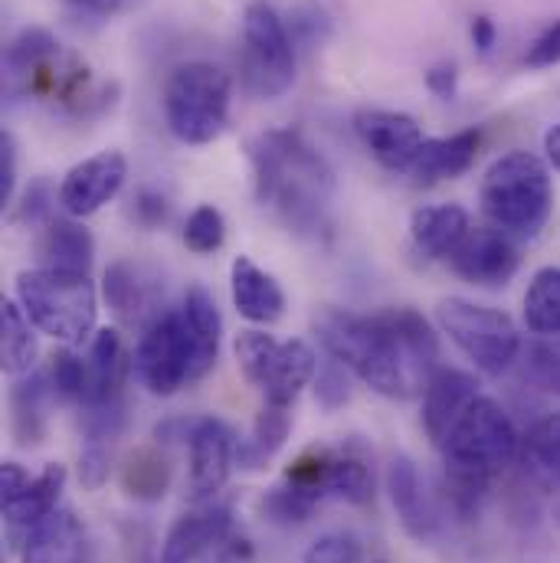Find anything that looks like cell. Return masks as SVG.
Returning a JSON list of instances; mask_svg holds the SVG:
<instances>
[{
  "label": "cell",
  "mask_w": 560,
  "mask_h": 563,
  "mask_svg": "<svg viewBox=\"0 0 560 563\" xmlns=\"http://www.w3.org/2000/svg\"><path fill=\"white\" fill-rule=\"evenodd\" d=\"M325 351L341 361L374 394L391 400L417 397L432 377L439 341L420 311L354 314L328 308L315 318Z\"/></svg>",
  "instance_id": "6da1fadb"
},
{
  "label": "cell",
  "mask_w": 560,
  "mask_h": 563,
  "mask_svg": "<svg viewBox=\"0 0 560 563\" xmlns=\"http://www.w3.org/2000/svg\"><path fill=\"white\" fill-rule=\"evenodd\" d=\"M250 164L256 200L263 207H273L301 236H318L328 230L334 170L301 132L270 129L256 135L250 141Z\"/></svg>",
  "instance_id": "7a4b0ae2"
},
{
  "label": "cell",
  "mask_w": 560,
  "mask_h": 563,
  "mask_svg": "<svg viewBox=\"0 0 560 563\" xmlns=\"http://www.w3.org/2000/svg\"><path fill=\"white\" fill-rule=\"evenodd\" d=\"M521 452V435L512 417L488 397H475L449 439L442 442L446 455V492L459 515L472 518L492 488V482L515 465Z\"/></svg>",
  "instance_id": "3957f363"
},
{
  "label": "cell",
  "mask_w": 560,
  "mask_h": 563,
  "mask_svg": "<svg viewBox=\"0 0 560 563\" xmlns=\"http://www.w3.org/2000/svg\"><path fill=\"white\" fill-rule=\"evenodd\" d=\"M479 207L492 227L512 236H538L554 210V184L548 164L531 151L502 154L482 177Z\"/></svg>",
  "instance_id": "277c9868"
},
{
  "label": "cell",
  "mask_w": 560,
  "mask_h": 563,
  "mask_svg": "<svg viewBox=\"0 0 560 563\" xmlns=\"http://www.w3.org/2000/svg\"><path fill=\"white\" fill-rule=\"evenodd\" d=\"M17 301L36 331L63 344H79L96 331L99 295L89 276L56 273L40 266L26 269L17 276Z\"/></svg>",
  "instance_id": "5b68a950"
},
{
  "label": "cell",
  "mask_w": 560,
  "mask_h": 563,
  "mask_svg": "<svg viewBox=\"0 0 560 563\" xmlns=\"http://www.w3.org/2000/svg\"><path fill=\"white\" fill-rule=\"evenodd\" d=\"M233 79L213 63L194 59L177 66L164 86V122L184 144H210L230 122Z\"/></svg>",
  "instance_id": "8992f818"
},
{
  "label": "cell",
  "mask_w": 560,
  "mask_h": 563,
  "mask_svg": "<svg viewBox=\"0 0 560 563\" xmlns=\"http://www.w3.org/2000/svg\"><path fill=\"white\" fill-rule=\"evenodd\" d=\"M240 79L243 89L263 102L282 99L295 82V40L266 0H253L243 10Z\"/></svg>",
  "instance_id": "52a82bcc"
},
{
  "label": "cell",
  "mask_w": 560,
  "mask_h": 563,
  "mask_svg": "<svg viewBox=\"0 0 560 563\" xmlns=\"http://www.w3.org/2000/svg\"><path fill=\"white\" fill-rule=\"evenodd\" d=\"M436 321L485 377H502L521 354V334L498 308L469 298H442L436 305Z\"/></svg>",
  "instance_id": "ba28073f"
},
{
  "label": "cell",
  "mask_w": 560,
  "mask_h": 563,
  "mask_svg": "<svg viewBox=\"0 0 560 563\" xmlns=\"http://www.w3.org/2000/svg\"><path fill=\"white\" fill-rule=\"evenodd\" d=\"M233 354H237L243 377L256 390H263L266 404H273V407H292L298 400V394L318 374L315 351L305 341H298V338L279 341L256 328L240 331Z\"/></svg>",
  "instance_id": "9c48e42d"
},
{
  "label": "cell",
  "mask_w": 560,
  "mask_h": 563,
  "mask_svg": "<svg viewBox=\"0 0 560 563\" xmlns=\"http://www.w3.org/2000/svg\"><path fill=\"white\" fill-rule=\"evenodd\" d=\"M250 558L253 548L233 528L230 508L213 501L177 518L161 548V563H246Z\"/></svg>",
  "instance_id": "30bf717a"
},
{
  "label": "cell",
  "mask_w": 560,
  "mask_h": 563,
  "mask_svg": "<svg viewBox=\"0 0 560 563\" xmlns=\"http://www.w3.org/2000/svg\"><path fill=\"white\" fill-rule=\"evenodd\" d=\"M132 374L141 387L154 397H174L190 380V341L184 331L180 308L161 311L151 324H144L139 347L132 354Z\"/></svg>",
  "instance_id": "8fae6325"
},
{
  "label": "cell",
  "mask_w": 560,
  "mask_h": 563,
  "mask_svg": "<svg viewBox=\"0 0 560 563\" xmlns=\"http://www.w3.org/2000/svg\"><path fill=\"white\" fill-rule=\"evenodd\" d=\"M187 445H190V498L197 505H207L230 482V472L237 465V435L223 420L204 417L190 422Z\"/></svg>",
  "instance_id": "7c38bea8"
},
{
  "label": "cell",
  "mask_w": 560,
  "mask_h": 563,
  "mask_svg": "<svg viewBox=\"0 0 560 563\" xmlns=\"http://www.w3.org/2000/svg\"><path fill=\"white\" fill-rule=\"evenodd\" d=\"M129 177V161L122 151H102L86 161H79L59 184V207L83 220L99 213L106 203H112Z\"/></svg>",
  "instance_id": "4fadbf2b"
},
{
  "label": "cell",
  "mask_w": 560,
  "mask_h": 563,
  "mask_svg": "<svg viewBox=\"0 0 560 563\" xmlns=\"http://www.w3.org/2000/svg\"><path fill=\"white\" fill-rule=\"evenodd\" d=\"M446 263L459 279L482 288H498L508 285L518 273L521 256L508 240V233H502L498 227H472Z\"/></svg>",
  "instance_id": "5bb4252c"
},
{
  "label": "cell",
  "mask_w": 560,
  "mask_h": 563,
  "mask_svg": "<svg viewBox=\"0 0 560 563\" xmlns=\"http://www.w3.org/2000/svg\"><path fill=\"white\" fill-rule=\"evenodd\" d=\"M354 132L371 157L387 170H414V161L422 147V132L414 115L387 112V109H364L354 115Z\"/></svg>",
  "instance_id": "9a60e30c"
},
{
  "label": "cell",
  "mask_w": 560,
  "mask_h": 563,
  "mask_svg": "<svg viewBox=\"0 0 560 563\" xmlns=\"http://www.w3.org/2000/svg\"><path fill=\"white\" fill-rule=\"evenodd\" d=\"M479 397V380L459 367H439L426 380L422 394V429L432 439V445L442 449L452 426L465 413V407Z\"/></svg>",
  "instance_id": "2e32d148"
},
{
  "label": "cell",
  "mask_w": 560,
  "mask_h": 563,
  "mask_svg": "<svg viewBox=\"0 0 560 563\" xmlns=\"http://www.w3.org/2000/svg\"><path fill=\"white\" fill-rule=\"evenodd\" d=\"M387 492H391V505H394L404 531L414 541L429 544L439 534V511H436V505L422 485L417 465L407 455H397L387 465Z\"/></svg>",
  "instance_id": "e0dca14e"
},
{
  "label": "cell",
  "mask_w": 560,
  "mask_h": 563,
  "mask_svg": "<svg viewBox=\"0 0 560 563\" xmlns=\"http://www.w3.org/2000/svg\"><path fill=\"white\" fill-rule=\"evenodd\" d=\"M89 554L86 525L69 508H56L23 538L20 563H89Z\"/></svg>",
  "instance_id": "ac0fdd59"
},
{
  "label": "cell",
  "mask_w": 560,
  "mask_h": 563,
  "mask_svg": "<svg viewBox=\"0 0 560 563\" xmlns=\"http://www.w3.org/2000/svg\"><path fill=\"white\" fill-rule=\"evenodd\" d=\"M184 331L190 341V380H204L220 357V338H223V318L213 301V295L204 285H190L180 301Z\"/></svg>",
  "instance_id": "d6986e66"
},
{
  "label": "cell",
  "mask_w": 560,
  "mask_h": 563,
  "mask_svg": "<svg viewBox=\"0 0 560 563\" xmlns=\"http://www.w3.org/2000/svg\"><path fill=\"white\" fill-rule=\"evenodd\" d=\"M89 390L79 407H106L125 400V384L132 374V357L116 328H102L89 344Z\"/></svg>",
  "instance_id": "ffe728a7"
},
{
  "label": "cell",
  "mask_w": 560,
  "mask_h": 563,
  "mask_svg": "<svg viewBox=\"0 0 560 563\" xmlns=\"http://www.w3.org/2000/svg\"><path fill=\"white\" fill-rule=\"evenodd\" d=\"M230 295L237 311L253 324H276L285 314V291L250 256H237L230 266Z\"/></svg>",
  "instance_id": "44dd1931"
},
{
  "label": "cell",
  "mask_w": 560,
  "mask_h": 563,
  "mask_svg": "<svg viewBox=\"0 0 560 563\" xmlns=\"http://www.w3.org/2000/svg\"><path fill=\"white\" fill-rule=\"evenodd\" d=\"M36 260H40V269L89 276L92 260H96V240L76 220H50L36 240Z\"/></svg>",
  "instance_id": "7402d4cb"
},
{
  "label": "cell",
  "mask_w": 560,
  "mask_h": 563,
  "mask_svg": "<svg viewBox=\"0 0 560 563\" xmlns=\"http://www.w3.org/2000/svg\"><path fill=\"white\" fill-rule=\"evenodd\" d=\"M56 400V390L50 384V374L30 371L17 377L10 390V429L20 445H40L46 439L50 404Z\"/></svg>",
  "instance_id": "603a6c76"
},
{
  "label": "cell",
  "mask_w": 560,
  "mask_h": 563,
  "mask_svg": "<svg viewBox=\"0 0 560 563\" xmlns=\"http://www.w3.org/2000/svg\"><path fill=\"white\" fill-rule=\"evenodd\" d=\"M469 230H472L469 213L459 203L422 207L410 220V240L422 260H449Z\"/></svg>",
  "instance_id": "cb8c5ba5"
},
{
  "label": "cell",
  "mask_w": 560,
  "mask_h": 563,
  "mask_svg": "<svg viewBox=\"0 0 560 563\" xmlns=\"http://www.w3.org/2000/svg\"><path fill=\"white\" fill-rule=\"evenodd\" d=\"M479 147H482V132L479 129H465V132H455V135H446V139H426L410 174L420 184L462 177L475 164Z\"/></svg>",
  "instance_id": "d4e9b609"
},
{
  "label": "cell",
  "mask_w": 560,
  "mask_h": 563,
  "mask_svg": "<svg viewBox=\"0 0 560 563\" xmlns=\"http://www.w3.org/2000/svg\"><path fill=\"white\" fill-rule=\"evenodd\" d=\"M63 485H66V468L59 465V462H53V465H46L30 485H26V492L20 495V498H13L10 505H3V521H7V528L17 534H30L43 518H50L53 511H56V501H59V495H63Z\"/></svg>",
  "instance_id": "484cf974"
},
{
  "label": "cell",
  "mask_w": 560,
  "mask_h": 563,
  "mask_svg": "<svg viewBox=\"0 0 560 563\" xmlns=\"http://www.w3.org/2000/svg\"><path fill=\"white\" fill-rule=\"evenodd\" d=\"M102 295H106L109 308H112L122 321H129V324L144 321V314H151V318L161 314V311H154L157 285H154V279H147L139 266H132V263H112V266L106 269Z\"/></svg>",
  "instance_id": "4316f807"
},
{
  "label": "cell",
  "mask_w": 560,
  "mask_h": 563,
  "mask_svg": "<svg viewBox=\"0 0 560 563\" xmlns=\"http://www.w3.org/2000/svg\"><path fill=\"white\" fill-rule=\"evenodd\" d=\"M36 354H40V344H36L33 321L26 318L20 301L7 298L0 305V364H3V374H10V377L30 374L36 364Z\"/></svg>",
  "instance_id": "83f0119b"
},
{
  "label": "cell",
  "mask_w": 560,
  "mask_h": 563,
  "mask_svg": "<svg viewBox=\"0 0 560 563\" xmlns=\"http://www.w3.org/2000/svg\"><path fill=\"white\" fill-rule=\"evenodd\" d=\"M321 478L325 495L348 501V505H367L374 498V475L371 465L354 452H334L321 449Z\"/></svg>",
  "instance_id": "f1b7e54d"
},
{
  "label": "cell",
  "mask_w": 560,
  "mask_h": 563,
  "mask_svg": "<svg viewBox=\"0 0 560 563\" xmlns=\"http://www.w3.org/2000/svg\"><path fill=\"white\" fill-rule=\"evenodd\" d=\"M171 475H174V465H171V455L161 449V442L141 445L129 455L122 468V488L135 501H161L171 488Z\"/></svg>",
  "instance_id": "f546056e"
},
{
  "label": "cell",
  "mask_w": 560,
  "mask_h": 563,
  "mask_svg": "<svg viewBox=\"0 0 560 563\" xmlns=\"http://www.w3.org/2000/svg\"><path fill=\"white\" fill-rule=\"evenodd\" d=\"M288 429H292V417H288V407H273L266 404L260 410V417L253 422L250 435L237 442V465L240 468H263L266 462L276 459L285 439H288Z\"/></svg>",
  "instance_id": "4dcf8cb0"
},
{
  "label": "cell",
  "mask_w": 560,
  "mask_h": 563,
  "mask_svg": "<svg viewBox=\"0 0 560 563\" xmlns=\"http://www.w3.org/2000/svg\"><path fill=\"white\" fill-rule=\"evenodd\" d=\"M525 324L538 338L560 334V269H541L525 291Z\"/></svg>",
  "instance_id": "1f68e13d"
},
{
  "label": "cell",
  "mask_w": 560,
  "mask_h": 563,
  "mask_svg": "<svg viewBox=\"0 0 560 563\" xmlns=\"http://www.w3.org/2000/svg\"><path fill=\"white\" fill-rule=\"evenodd\" d=\"M325 498L318 492H311L308 485H298L292 478H282L276 488H270L260 501L263 515L273 521V525H282V528H292V525H305L315 508L321 505Z\"/></svg>",
  "instance_id": "d6a6232c"
},
{
  "label": "cell",
  "mask_w": 560,
  "mask_h": 563,
  "mask_svg": "<svg viewBox=\"0 0 560 563\" xmlns=\"http://www.w3.org/2000/svg\"><path fill=\"white\" fill-rule=\"evenodd\" d=\"M525 465H531L538 478L560 485V413L535 422L525 439Z\"/></svg>",
  "instance_id": "836d02e7"
},
{
  "label": "cell",
  "mask_w": 560,
  "mask_h": 563,
  "mask_svg": "<svg viewBox=\"0 0 560 563\" xmlns=\"http://www.w3.org/2000/svg\"><path fill=\"white\" fill-rule=\"evenodd\" d=\"M227 243V220L217 207L200 203L184 223V246L197 256H210Z\"/></svg>",
  "instance_id": "e575fe53"
},
{
  "label": "cell",
  "mask_w": 560,
  "mask_h": 563,
  "mask_svg": "<svg viewBox=\"0 0 560 563\" xmlns=\"http://www.w3.org/2000/svg\"><path fill=\"white\" fill-rule=\"evenodd\" d=\"M525 377L545 394L560 397V334L538 338L525 351Z\"/></svg>",
  "instance_id": "d590c367"
},
{
  "label": "cell",
  "mask_w": 560,
  "mask_h": 563,
  "mask_svg": "<svg viewBox=\"0 0 560 563\" xmlns=\"http://www.w3.org/2000/svg\"><path fill=\"white\" fill-rule=\"evenodd\" d=\"M50 384L63 404H83L89 390V364L76 351H56L50 364Z\"/></svg>",
  "instance_id": "8d00e7d4"
},
{
  "label": "cell",
  "mask_w": 560,
  "mask_h": 563,
  "mask_svg": "<svg viewBox=\"0 0 560 563\" xmlns=\"http://www.w3.org/2000/svg\"><path fill=\"white\" fill-rule=\"evenodd\" d=\"M301 563H364V544L348 531H331L308 544Z\"/></svg>",
  "instance_id": "74e56055"
},
{
  "label": "cell",
  "mask_w": 560,
  "mask_h": 563,
  "mask_svg": "<svg viewBox=\"0 0 560 563\" xmlns=\"http://www.w3.org/2000/svg\"><path fill=\"white\" fill-rule=\"evenodd\" d=\"M348 367L341 364V361H328L318 374H315V397H318V404L325 407V410H338V407H344L348 404V397H351V387H348V374H344Z\"/></svg>",
  "instance_id": "f35d334b"
},
{
  "label": "cell",
  "mask_w": 560,
  "mask_h": 563,
  "mask_svg": "<svg viewBox=\"0 0 560 563\" xmlns=\"http://www.w3.org/2000/svg\"><path fill=\"white\" fill-rule=\"evenodd\" d=\"M132 0H63V10L79 26H102L119 16Z\"/></svg>",
  "instance_id": "ab89813d"
},
{
  "label": "cell",
  "mask_w": 560,
  "mask_h": 563,
  "mask_svg": "<svg viewBox=\"0 0 560 563\" xmlns=\"http://www.w3.org/2000/svg\"><path fill=\"white\" fill-rule=\"evenodd\" d=\"M288 33L295 40V46H318L328 36V16L315 3H305L292 13Z\"/></svg>",
  "instance_id": "60d3db41"
},
{
  "label": "cell",
  "mask_w": 560,
  "mask_h": 563,
  "mask_svg": "<svg viewBox=\"0 0 560 563\" xmlns=\"http://www.w3.org/2000/svg\"><path fill=\"white\" fill-rule=\"evenodd\" d=\"M109 475H112V455H109L99 442H92V445L79 455V485H83L86 492H99V488L109 482Z\"/></svg>",
  "instance_id": "b9f144b4"
},
{
  "label": "cell",
  "mask_w": 560,
  "mask_h": 563,
  "mask_svg": "<svg viewBox=\"0 0 560 563\" xmlns=\"http://www.w3.org/2000/svg\"><path fill=\"white\" fill-rule=\"evenodd\" d=\"M50 210H53V190H50V180L40 177L23 194L20 207H17V220L20 223H43V220H50Z\"/></svg>",
  "instance_id": "7bdbcfd3"
},
{
  "label": "cell",
  "mask_w": 560,
  "mask_h": 563,
  "mask_svg": "<svg viewBox=\"0 0 560 563\" xmlns=\"http://www.w3.org/2000/svg\"><path fill=\"white\" fill-rule=\"evenodd\" d=\"M560 63V20H554L525 53V66L531 69H551Z\"/></svg>",
  "instance_id": "ee69618b"
},
{
  "label": "cell",
  "mask_w": 560,
  "mask_h": 563,
  "mask_svg": "<svg viewBox=\"0 0 560 563\" xmlns=\"http://www.w3.org/2000/svg\"><path fill=\"white\" fill-rule=\"evenodd\" d=\"M132 217H135V223L144 227V230L161 227L167 220V200H164V194H157L151 187L139 190L135 200H132Z\"/></svg>",
  "instance_id": "f6af8a7d"
},
{
  "label": "cell",
  "mask_w": 560,
  "mask_h": 563,
  "mask_svg": "<svg viewBox=\"0 0 560 563\" xmlns=\"http://www.w3.org/2000/svg\"><path fill=\"white\" fill-rule=\"evenodd\" d=\"M17 194V141L10 132L0 135V207H10Z\"/></svg>",
  "instance_id": "bcb514c9"
},
{
  "label": "cell",
  "mask_w": 560,
  "mask_h": 563,
  "mask_svg": "<svg viewBox=\"0 0 560 563\" xmlns=\"http://www.w3.org/2000/svg\"><path fill=\"white\" fill-rule=\"evenodd\" d=\"M426 89L436 96V99H455V89H459V73L452 63H439L426 73Z\"/></svg>",
  "instance_id": "7dc6e473"
},
{
  "label": "cell",
  "mask_w": 560,
  "mask_h": 563,
  "mask_svg": "<svg viewBox=\"0 0 560 563\" xmlns=\"http://www.w3.org/2000/svg\"><path fill=\"white\" fill-rule=\"evenodd\" d=\"M30 482L33 478L17 462H3V472H0V505H10L13 498H20Z\"/></svg>",
  "instance_id": "c3c4849f"
},
{
  "label": "cell",
  "mask_w": 560,
  "mask_h": 563,
  "mask_svg": "<svg viewBox=\"0 0 560 563\" xmlns=\"http://www.w3.org/2000/svg\"><path fill=\"white\" fill-rule=\"evenodd\" d=\"M472 43H475V49H479L482 56H488V53L495 49V43H498V26H495L492 16H475V20H472Z\"/></svg>",
  "instance_id": "681fc988"
},
{
  "label": "cell",
  "mask_w": 560,
  "mask_h": 563,
  "mask_svg": "<svg viewBox=\"0 0 560 563\" xmlns=\"http://www.w3.org/2000/svg\"><path fill=\"white\" fill-rule=\"evenodd\" d=\"M545 154H548V164L560 174V122L545 135Z\"/></svg>",
  "instance_id": "f907efd6"
}]
</instances>
